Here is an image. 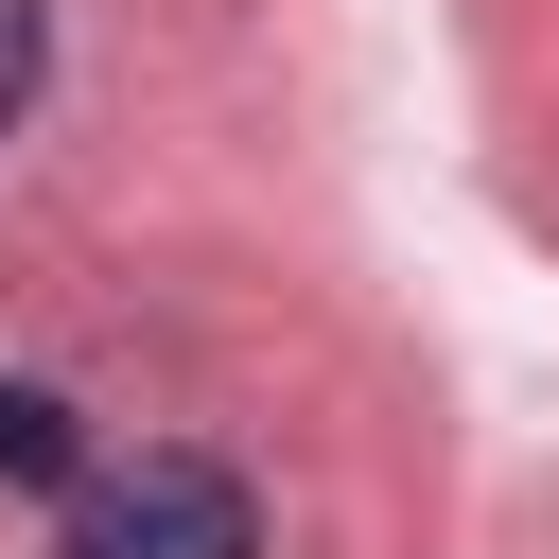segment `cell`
<instances>
[{
  "instance_id": "cell-2",
  "label": "cell",
  "mask_w": 559,
  "mask_h": 559,
  "mask_svg": "<svg viewBox=\"0 0 559 559\" xmlns=\"http://www.w3.org/2000/svg\"><path fill=\"white\" fill-rule=\"evenodd\" d=\"M0 489H87V437L52 384H0Z\"/></svg>"
},
{
  "instance_id": "cell-1",
  "label": "cell",
  "mask_w": 559,
  "mask_h": 559,
  "mask_svg": "<svg viewBox=\"0 0 559 559\" xmlns=\"http://www.w3.org/2000/svg\"><path fill=\"white\" fill-rule=\"evenodd\" d=\"M52 559H262V507L210 454H105L52 507Z\"/></svg>"
},
{
  "instance_id": "cell-3",
  "label": "cell",
  "mask_w": 559,
  "mask_h": 559,
  "mask_svg": "<svg viewBox=\"0 0 559 559\" xmlns=\"http://www.w3.org/2000/svg\"><path fill=\"white\" fill-rule=\"evenodd\" d=\"M35 52H52V17H35V0H0V140H17V105H35Z\"/></svg>"
}]
</instances>
